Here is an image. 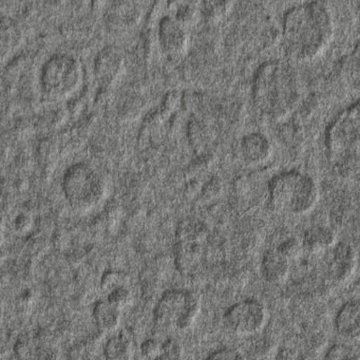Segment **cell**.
Segmentation results:
<instances>
[{"instance_id": "cell-14", "label": "cell", "mask_w": 360, "mask_h": 360, "mask_svg": "<svg viewBox=\"0 0 360 360\" xmlns=\"http://www.w3.org/2000/svg\"><path fill=\"white\" fill-rule=\"evenodd\" d=\"M104 355L106 360H132L134 342L127 332L121 333L107 341Z\"/></svg>"}, {"instance_id": "cell-25", "label": "cell", "mask_w": 360, "mask_h": 360, "mask_svg": "<svg viewBox=\"0 0 360 360\" xmlns=\"http://www.w3.org/2000/svg\"><path fill=\"white\" fill-rule=\"evenodd\" d=\"M219 188H221L220 183L217 180L210 181L205 187V197L212 198L217 195Z\"/></svg>"}, {"instance_id": "cell-1", "label": "cell", "mask_w": 360, "mask_h": 360, "mask_svg": "<svg viewBox=\"0 0 360 360\" xmlns=\"http://www.w3.org/2000/svg\"><path fill=\"white\" fill-rule=\"evenodd\" d=\"M334 22L330 10L320 3H305L292 8L283 22V39L290 58L311 60L332 41Z\"/></svg>"}, {"instance_id": "cell-13", "label": "cell", "mask_w": 360, "mask_h": 360, "mask_svg": "<svg viewBox=\"0 0 360 360\" xmlns=\"http://www.w3.org/2000/svg\"><path fill=\"white\" fill-rule=\"evenodd\" d=\"M94 322L103 332L117 330L121 322L122 309L111 304L109 301H98L94 307Z\"/></svg>"}, {"instance_id": "cell-21", "label": "cell", "mask_w": 360, "mask_h": 360, "mask_svg": "<svg viewBox=\"0 0 360 360\" xmlns=\"http://www.w3.org/2000/svg\"><path fill=\"white\" fill-rule=\"evenodd\" d=\"M125 284H128L127 275L119 273V271H109V273L105 274L102 279V288L106 292H110L117 286L125 285Z\"/></svg>"}, {"instance_id": "cell-10", "label": "cell", "mask_w": 360, "mask_h": 360, "mask_svg": "<svg viewBox=\"0 0 360 360\" xmlns=\"http://www.w3.org/2000/svg\"><path fill=\"white\" fill-rule=\"evenodd\" d=\"M271 146L266 136L261 134H248L240 145V155L248 165H259L269 159Z\"/></svg>"}, {"instance_id": "cell-5", "label": "cell", "mask_w": 360, "mask_h": 360, "mask_svg": "<svg viewBox=\"0 0 360 360\" xmlns=\"http://www.w3.org/2000/svg\"><path fill=\"white\" fill-rule=\"evenodd\" d=\"M207 231L197 221L185 220L176 231L174 263L183 276L195 275L201 266Z\"/></svg>"}, {"instance_id": "cell-26", "label": "cell", "mask_w": 360, "mask_h": 360, "mask_svg": "<svg viewBox=\"0 0 360 360\" xmlns=\"http://www.w3.org/2000/svg\"><path fill=\"white\" fill-rule=\"evenodd\" d=\"M278 360H304V358L301 357L296 352H292V349H284Z\"/></svg>"}, {"instance_id": "cell-23", "label": "cell", "mask_w": 360, "mask_h": 360, "mask_svg": "<svg viewBox=\"0 0 360 360\" xmlns=\"http://www.w3.org/2000/svg\"><path fill=\"white\" fill-rule=\"evenodd\" d=\"M162 347H163V342H160L155 339H148L143 342L141 351L146 359L155 360L161 355Z\"/></svg>"}, {"instance_id": "cell-8", "label": "cell", "mask_w": 360, "mask_h": 360, "mask_svg": "<svg viewBox=\"0 0 360 360\" xmlns=\"http://www.w3.org/2000/svg\"><path fill=\"white\" fill-rule=\"evenodd\" d=\"M335 330L347 341L360 340V300H349L337 311Z\"/></svg>"}, {"instance_id": "cell-9", "label": "cell", "mask_w": 360, "mask_h": 360, "mask_svg": "<svg viewBox=\"0 0 360 360\" xmlns=\"http://www.w3.org/2000/svg\"><path fill=\"white\" fill-rule=\"evenodd\" d=\"M290 271V261L278 250H269L264 252L261 262V271L265 281L271 284L282 283Z\"/></svg>"}, {"instance_id": "cell-27", "label": "cell", "mask_w": 360, "mask_h": 360, "mask_svg": "<svg viewBox=\"0 0 360 360\" xmlns=\"http://www.w3.org/2000/svg\"><path fill=\"white\" fill-rule=\"evenodd\" d=\"M199 182H197V181H193V182L189 183L188 187H187V193H188L189 195H193L199 191Z\"/></svg>"}, {"instance_id": "cell-12", "label": "cell", "mask_w": 360, "mask_h": 360, "mask_svg": "<svg viewBox=\"0 0 360 360\" xmlns=\"http://www.w3.org/2000/svg\"><path fill=\"white\" fill-rule=\"evenodd\" d=\"M301 241L304 252L319 254L334 245L336 236L330 227L314 226L305 231Z\"/></svg>"}, {"instance_id": "cell-6", "label": "cell", "mask_w": 360, "mask_h": 360, "mask_svg": "<svg viewBox=\"0 0 360 360\" xmlns=\"http://www.w3.org/2000/svg\"><path fill=\"white\" fill-rule=\"evenodd\" d=\"M360 145V101L356 102L333 123L328 132V146L335 157L341 161H351Z\"/></svg>"}, {"instance_id": "cell-4", "label": "cell", "mask_w": 360, "mask_h": 360, "mask_svg": "<svg viewBox=\"0 0 360 360\" xmlns=\"http://www.w3.org/2000/svg\"><path fill=\"white\" fill-rule=\"evenodd\" d=\"M202 298L189 290H169L162 295L153 309V322L169 332L189 330L201 313Z\"/></svg>"}, {"instance_id": "cell-22", "label": "cell", "mask_w": 360, "mask_h": 360, "mask_svg": "<svg viewBox=\"0 0 360 360\" xmlns=\"http://www.w3.org/2000/svg\"><path fill=\"white\" fill-rule=\"evenodd\" d=\"M205 360H248L245 356L236 349H229V347H224V349H218L210 354Z\"/></svg>"}, {"instance_id": "cell-16", "label": "cell", "mask_w": 360, "mask_h": 360, "mask_svg": "<svg viewBox=\"0 0 360 360\" xmlns=\"http://www.w3.org/2000/svg\"><path fill=\"white\" fill-rule=\"evenodd\" d=\"M324 360H360V349L351 342L336 343L328 349Z\"/></svg>"}, {"instance_id": "cell-11", "label": "cell", "mask_w": 360, "mask_h": 360, "mask_svg": "<svg viewBox=\"0 0 360 360\" xmlns=\"http://www.w3.org/2000/svg\"><path fill=\"white\" fill-rule=\"evenodd\" d=\"M357 266V258L353 248L349 244H339L333 256L332 274L339 282H345L353 275Z\"/></svg>"}, {"instance_id": "cell-15", "label": "cell", "mask_w": 360, "mask_h": 360, "mask_svg": "<svg viewBox=\"0 0 360 360\" xmlns=\"http://www.w3.org/2000/svg\"><path fill=\"white\" fill-rule=\"evenodd\" d=\"M172 20H164L162 22V41L164 47L170 50V52H180L184 47V32Z\"/></svg>"}, {"instance_id": "cell-3", "label": "cell", "mask_w": 360, "mask_h": 360, "mask_svg": "<svg viewBox=\"0 0 360 360\" xmlns=\"http://www.w3.org/2000/svg\"><path fill=\"white\" fill-rule=\"evenodd\" d=\"M269 203L274 210L294 216H303L314 210L319 198L313 178L297 172H282L269 182Z\"/></svg>"}, {"instance_id": "cell-19", "label": "cell", "mask_w": 360, "mask_h": 360, "mask_svg": "<svg viewBox=\"0 0 360 360\" xmlns=\"http://www.w3.org/2000/svg\"><path fill=\"white\" fill-rule=\"evenodd\" d=\"M127 285L128 284L117 286V288H113L112 290L107 292V301L119 307V309H122L125 307L131 300V292H130Z\"/></svg>"}, {"instance_id": "cell-17", "label": "cell", "mask_w": 360, "mask_h": 360, "mask_svg": "<svg viewBox=\"0 0 360 360\" xmlns=\"http://www.w3.org/2000/svg\"><path fill=\"white\" fill-rule=\"evenodd\" d=\"M278 250L290 261L296 260L304 252L302 241L295 237L288 238L279 246Z\"/></svg>"}, {"instance_id": "cell-24", "label": "cell", "mask_w": 360, "mask_h": 360, "mask_svg": "<svg viewBox=\"0 0 360 360\" xmlns=\"http://www.w3.org/2000/svg\"><path fill=\"white\" fill-rule=\"evenodd\" d=\"M227 6H229V4H214V5H212L210 10H208L210 11L208 18H212V20H219V18H222L226 13Z\"/></svg>"}, {"instance_id": "cell-7", "label": "cell", "mask_w": 360, "mask_h": 360, "mask_svg": "<svg viewBox=\"0 0 360 360\" xmlns=\"http://www.w3.org/2000/svg\"><path fill=\"white\" fill-rule=\"evenodd\" d=\"M267 321V309L257 299H245L231 305L223 316L225 328L236 336L248 337L260 333Z\"/></svg>"}, {"instance_id": "cell-2", "label": "cell", "mask_w": 360, "mask_h": 360, "mask_svg": "<svg viewBox=\"0 0 360 360\" xmlns=\"http://www.w3.org/2000/svg\"><path fill=\"white\" fill-rule=\"evenodd\" d=\"M255 104L271 120L288 117L300 98L298 75L284 62H269L260 67L252 86Z\"/></svg>"}, {"instance_id": "cell-18", "label": "cell", "mask_w": 360, "mask_h": 360, "mask_svg": "<svg viewBox=\"0 0 360 360\" xmlns=\"http://www.w3.org/2000/svg\"><path fill=\"white\" fill-rule=\"evenodd\" d=\"M184 349L179 341L168 338L164 341L161 355L155 360H182Z\"/></svg>"}, {"instance_id": "cell-20", "label": "cell", "mask_w": 360, "mask_h": 360, "mask_svg": "<svg viewBox=\"0 0 360 360\" xmlns=\"http://www.w3.org/2000/svg\"><path fill=\"white\" fill-rule=\"evenodd\" d=\"M117 68H119V56H115V53L108 52V53L103 54L98 58L96 70L103 77L115 75Z\"/></svg>"}]
</instances>
